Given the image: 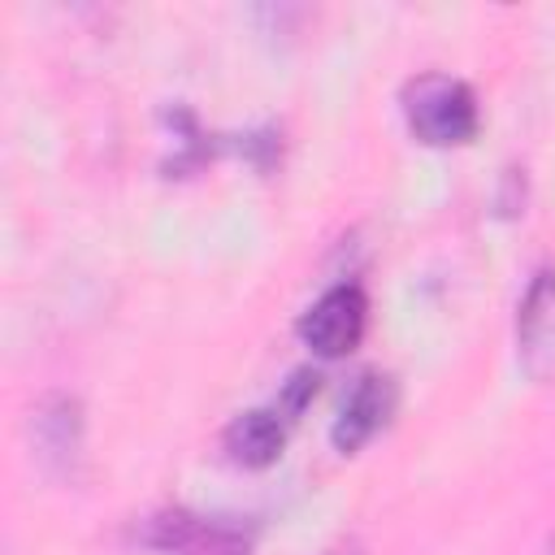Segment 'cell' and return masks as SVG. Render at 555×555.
I'll return each mask as SVG.
<instances>
[{"mask_svg":"<svg viewBox=\"0 0 555 555\" xmlns=\"http://www.w3.org/2000/svg\"><path fill=\"white\" fill-rule=\"evenodd\" d=\"M408 130L429 147L468 143L477 134V95L451 74H421L403 91Z\"/></svg>","mask_w":555,"mask_h":555,"instance_id":"1","label":"cell"},{"mask_svg":"<svg viewBox=\"0 0 555 555\" xmlns=\"http://www.w3.org/2000/svg\"><path fill=\"white\" fill-rule=\"evenodd\" d=\"M364 321H369L364 291L351 286V282H343V286H330V291L304 312V321H299V338H304L317 356L334 360V356H347V351L360 343Z\"/></svg>","mask_w":555,"mask_h":555,"instance_id":"2","label":"cell"},{"mask_svg":"<svg viewBox=\"0 0 555 555\" xmlns=\"http://www.w3.org/2000/svg\"><path fill=\"white\" fill-rule=\"evenodd\" d=\"M516 356L529 377L555 373V273H533L516 312Z\"/></svg>","mask_w":555,"mask_h":555,"instance_id":"3","label":"cell"},{"mask_svg":"<svg viewBox=\"0 0 555 555\" xmlns=\"http://www.w3.org/2000/svg\"><path fill=\"white\" fill-rule=\"evenodd\" d=\"M147 542L160 555H247V533L191 512H165L152 520Z\"/></svg>","mask_w":555,"mask_h":555,"instance_id":"4","label":"cell"},{"mask_svg":"<svg viewBox=\"0 0 555 555\" xmlns=\"http://www.w3.org/2000/svg\"><path fill=\"white\" fill-rule=\"evenodd\" d=\"M390 412H395V382L382 377V373H364V377L356 382V390L347 395L338 421H334V447H338L343 455L360 451V447L386 425Z\"/></svg>","mask_w":555,"mask_h":555,"instance_id":"5","label":"cell"},{"mask_svg":"<svg viewBox=\"0 0 555 555\" xmlns=\"http://www.w3.org/2000/svg\"><path fill=\"white\" fill-rule=\"evenodd\" d=\"M35 447L39 460L56 473H69L74 460L82 455V408L69 395H52L35 412Z\"/></svg>","mask_w":555,"mask_h":555,"instance_id":"6","label":"cell"},{"mask_svg":"<svg viewBox=\"0 0 555 555\" xmlns=\"http://www.w3.org/2000/svg\"><path fill=\"white\" fill-rule=\"evenodd\" d=\"M282 438H286V429H282V412H264V408H256V412H243V416L230 421V429H225V451H230L234 464L264 468V464L278 460Z\"/></svg>","mask_w":555,"mask_h":555,"instance_id":"7","label":"cell"},{"mask_svg":"<svg viewBox=\"0 0 555 555\" xmlns=\"http://www.w3.org/2000/svg\"><path fill=\"white\" fill-rule=\"evenodd\" d=\"M312 390H317V377H312V373H295L291 386H286V403H282L278 412H299V408L308 403Z\"/></svg>","mask_w":555,"mask_h":555,"instance_id":"8","label":"cell"},{"mask_svg":"<svg viewBox=\"0 0 555 555\" xmlns=\"http://www.w3.org/2000/svg\"><path fill=\"white\" fill-rule=\"evenodd\" d=\"M325 555H364V546H360V542H338V546L325 551Z\"/></svg>","mask_w":555,"mask_h":555,"instance_id":"9","label":"cell"}]
</instances>
